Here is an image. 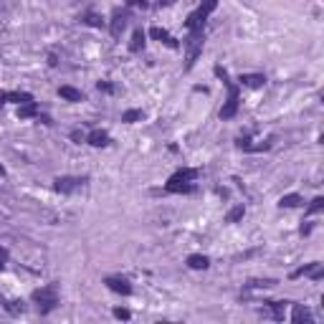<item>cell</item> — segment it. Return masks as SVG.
I'll return each instance as SVG.
<instances>
[{
	"label": "cell",
	"mask_w": 324,
	"mask_h": 324,
	"mask_svg": "<svg viewBox=\"0 0 324 324\" xmlns=\"http://www.w3.org/2000/svg\"><path fill=\"white\" fill-rule=\"evenodd\" d=\"M213 71H215L218 79H223V84H226V89H228V99H226V104L220 107V119H233V117L238 114V104H241V86L233 84V81L228 79V73H226L223 66H215Z\"/></svg>",
	"instance_id": "cell-1"
},
{
	"label": "cell",
	"mask_w": 324,
	"mask_h": 324,
	"mask_svg": "<svg viewBox=\"0 0 324 324\" xmlns=\"http://www.w3.org/2000/svg\"><path fill=\"white\" fill-rule=\"evenodd\" d=\"M31 299L38 304V312L41 314H48V312H54L59 307V286L56 284H46V286L36 289L31 294Z\"/></svg>",
	"instance_id": "cell-2"
},
{
	"label": "cell",
	"mask_w": 324,
	"mask_h": 324,
	"mask_svg": "<svg viewBox=\"0 0 324 324\" xmlns=\"http://www.w3.org/2000/svg\"><path fill=\"white\" fill-rule=\"evenodd\" d=\"M203 43H205V28L188 31V38H185V71H190L195 66L197 56L203 54Z\"/></svg>",
	"instance_id": "cell-3"
},
{
	"label": "cell",
	"mask_w": 324,
	"mask_h": 324,
	"mask_svg": "<svg viewBox=\"0 0 324 324\" xmlns=\"http://www.w3.org/2000/svg\"><path fill=\"white\" fill-rule=\"evenodd\" d=\"M215 8H218V0H203L193 13L188 15L185 28H188V31H200V28H205V23H208V18L213 15Z\"/></svg>",
	"instance_id": "cell-4"
},
{
	"label": "cell",
	"mask_w": 324,
	"mask_h": 324,
	"mask_svg": "<svg viewBox=\"0 0 324 324\" xmlns=\"http://www.w3.org/2000/svg\"><path fill=\"white\" fill-rule=\"evenodd\" d=\"M86 180H89V178H71V175H64V178H56V180H54V188H56V193L71 195V193H76L79 188H84Z\"/></svg>",
	"instance_id": "cell-5"
},
{
	"label": "cell",
	"mask_w": 324,
	"mask_h": 324,
	"mask_svg": "<svg viewBox=\"0 0 324 324\" xmlns=\"http://www.w3.org/2000/svg\"><path fill=\"white\" fill-rule=\"evenodd\" d=\"M127 20H130V10L117 8V10L112 13V20H109V33H112L114 38H119V36H122V31L127 28Z\"/></svg>",
	"instance_id": "cell-6"
},
{
	"label": "cell",
	"mask_w": 324,
	"mask_h": 324,
	"mask_svg": "<svg viewBox=\"0 0 324 324\" xmlns=\"http://www.w3.org/2000/svg\"><path fill=\"white\" fill-rule=\"evenodd\" d=\"M104 284H107V289H112L114 294H122V296H130L132 294V284L124 279V276H107Z\"/></svg>",
	"instance_id": "cell-7"
},
{
	"label": "cell",
	"mask_w": 324,
	"mask_h": 324,
	"mask_svg": "<svg viewBox=\"0 0 324 324\" xmlns=\"http://www.w3.org/2000/svg\"><path fill=\"white\" fill-rule=\"evenodd\" d=\"M149 36H152L155 41L165 43V46H167V48H172V51H178V48H180L178 38H172V36H170V33L165 31V28H157V26H155V28H149Z\"/></svg>",
	"instance_id": "cell-8"
},
{
	"label": "cell",
	"mask_w": 324,
	"mask_h": 324,
	"mask_svg": "<svg viewBox=\"0 0 324 324\" xmlns=\"http://www.w3.org/2000/svg\"><path fill=\"white\" fill-rule=\"evenodd\" d=\"M197 175H200V170H197V167H180L178 172H172V175H170V183H193Z\"/></svg>",
	"instance_id": "cell-9"
},
{
	"label": "cell",
	"mask_w": 324,
	"mask_h": 324,
	"mask_svg": "<svg viewBox=\"0 0 324 324\" xmlns=\"http://www.w3.org/2000/svg\"><path fill=\"white\" fill-rule=\"evenodd\" d=\"M266 84L263 73H241L238 76V86H248V89H261Z\"/></svg>",
	"instance_id": "cell-10"
},
{
	"label": "cell",
	"mask_w": 324,
	"mask_h": 324,
	"mask_svg": "<svg viewBox=\"0 0 324 324\" xmlns=\"http://www.w3.org/2000/svg\"><path fill=\"white\" fill-rule=\"evenodd\" d=\"M5 102L28 104V102H33V94H28V91H5V94H0V104H5Z\"/></svg>",
	"instance_id": "cell-11"
},
{
	"label": "cell",
	"mask_w": 324,
	"mask_h": 324,
	"mask_svg": "<svg viewBox=\"0 0 324 324\" xmlns=\"http://www.w3.org/2000/svg\"><path fill=\"white\" fill-rule=\"evenodd\" d=\"M286 304H289V302H266V312H263V314H268L271 319L281 322V319H284V312H286Z\"/></svg>",
	"instance_id": "cell-12"
},
{
	"label": "cell",
	"mask_w": 324,
	"mask_h": 324,
	"mask_svg": "<svg viewBox=\"0 0 324 324\" xmlns=\"http://www.w3.org/2000/svg\"><path fill=\"white\" fill-rule=\"evenodd\" d=\"M86 142L91 147H107L109 144V132L107 130H91L86 134Z\"/></svg>",
	"instance_id": "cell-13"
},
{
	"label": "cell",
	"mask_w": 324,
	"mask_h": 324,
	"mask_svg": "<svg viewBox=\"0 0 324 324\" xmlns=\"http://www.w3.org/2000/svg\"><path fill=\"white\" fill-rule=\"evenodd\" d=\"M59 96L61 99H66V102H86V94L81 91V89H73V86H61L59 89Z\"/></svg>",
	"instance_id": "cell-14"
},
{
	"label": "cell",
	"mask_w": 324,
	"mask_h": 324,
	"mask_svg": "<svg viewBox=\"0 0 324 324\" xmlns=\"http://www.w3.org/2000/svg\"><path fill=\"white\" fill-rule=\"evenodd\" d=\"M291 322L294 324H302V322H314V317H312V312L307 309V307H302V304H294V312H291Z\"/></svg>",
	"instance_id": "cell-15"
},
{
	"label": "cell",
	"mask_w": 324,
	"mask_h": 324,
	"mask_svg": "<svg viewBox=\"0 0 324 324\" xmlns=\"http://www.w3.org/2000/svg\"><path fill=\"white\" fill-rule=\"evenodd\" d=\"M38 114H41V107L36 102H28V104L18 107V119H31V117H38Z\"/></svg>",
	"instance_id": "cell-16"
},
{
	"label": "cell",
	"mask_w": 324,
	"mask_h": 324,
	"mask_svg": "<svg viewBox=\"0 0 324 324\" xmlns=\"http://www.w3.org/2000/svg\"><path fill=\"white\" fill-rule=\"evenodd\" d=\"M144 41H147V33H144L142 28H137V31L132 33V41H130V54H139V51L144 48Z\"/></svg>",
	"instance_id": "cell-17"
},
{
	"label": "cell",
	"mask_w": 324,
	"mask_h": 324,
	"mask_svg": "<svg viewBox=\"0 0 324 324\" xmlns=\"http://www.w3.org/2000/svg\"><path fill=\"white\" fill-rule=\"evenodd\" d=\"M188 266L195 268V271H205V268L210 266V259L203 256V254H190V256H188Z\"/></svg>",
	"instance_id": "cell-18"
},
{
	"label": "cell",
	"mask_w": 324,
	"mask_h": 324,
	"mask_svg": "<svg viewBox=\"0 0 324 324\" xmlns=\"http://www.w3.org/2000/svg\"><path fill=\"white\" fill-rule=\"evenodd\" d=\"M279 205H281V208H299V205H304V197H302V195H296V193L284 195V197L279 200Z\"/></svg>",
	"instance_id": "cell-19"
},
{
	"label": "cell",
	"mask_w": 324,
	"mask_h": 324,
	"mask_svg": "<svg viewBox=\"0 0 324 324\" xmlns=\"http://www.w3.org/2000/svg\"><path fill=\"white\" fill-rule=\"evenodd\" d=\"M86 26H91V28H102L104 26V18L99 15V13H94V10H89V13H84V18H81Z\"/></svg>",
	"instance_id": "cell-20"
},
{
	"label": "cell",
	"mask_w": 324,
	"mask_h": 324,
	"mask_svg": "<svg viewBox=\"0 0 324 324\" xmlns=\"http://www.w3.org/2000/svg\"><path fill=\"white\" fill-rule=\"evenodd\" d=\"M139 119H144V112H142V109H127V112L122 114V122H127V124H134V122H139Z\"/></svg>",
	"instance_id": "cell-21"
},
{
	"label": "cell",
	"mask_w": 324,
	"mask_h": 324,
	"mask_svg": "<svg viewBox=\"0 0 324 324\" xmlns=\"http://www.w3.org/2000/svg\"><path fill=\"white\" fill-rule=\"evenodd\" d=\"M324 210V197L322 195H317L312 203H309V208H307V215H317V213H322Z\"/></svg>",
	"instance_id": "cell-22"
},
{
	"label": "cell",
	"mask_w": 324,
	"mask_h": 324,
	"mask_svg": "<svg viewBox=\"0 0 324 324\" xmlns=\"http://www.w3.org/2000/svg\"><path fill=\"white\" fill-rule=\"evenodd\" d=\"M243 215H246V208H243V205H236V208L226 215V220H228V223H238Z\"/></svg>",
	"instance_id": "cell-23"
},
{
	"label": "cell",
	"mask_w": 324,
	"mask_h": 324,
	"mask_svg": "<svg viewBox=\"0 0 324 324\" xmlns=\"http://www.w3.org/2000/svg\"><path fill=\"white\" fill-rule=\"evenodd\" d=\"M0 302H3L5 312H10V314H23V302H5V299H0Z\"/></svg>",
	"instance_id": "cell-24"
},
{
	"label": "cell",
	"mask_w": 324,
	"mask_h": 324,
	"mask_svg": "<svg viewBox=\"0 0 324 324\" xmlns=\"http://www.w3.org/2000/svg\"><path fill=\"white\" fill-rule=\"evenodd\" d=\"M319 261H312V263H307V266H299L296 271H291V279H299V276H309V271L317 266Z\"/></svg>",
	"instance_id": "cell-25"
},
{
	"label": "cell",
	"mask_w": 324,
	"mask_h": 324,
	"mask_svg": "<svg viewBox=\"0 0 324 324\" xmlns=\"http://www.w3.org/2000/svg\"><path fill=\"white\" fill-rule=\"evenodd\" d=\"M96 89L104 94H114V84L112 81H96Z\"/></svg>",
	"instance_id": "cell-26"
},
{
	"label": "cell",
	"mask_w": 324,
	"mask_h": 324,
	"mask_svg": "<svg viewBox=\"0 0 324 324\" xmlns=\"http://www.w3.org/2000/svg\"><path fill=\"white\" fill-rule=\"evenodd\" d=\"M114 317H117V319H130L132 312H130V309H122V307H117V309H114Z\"/></svg>",
	"instance_id": "cell-27"
},
{
	"label": "cell",
	"mask_w": 324,
	"mask_h": 324,
	"mask_svg": "<svg viewBox=\"0 0 324 324\" xmlns=\"http://www.w3.org/2000/svg\"><path fill=\"white\" fill-rule=\"evenodd\" d=\"M127 5H130V8H142V10H144V8H149V3H147V0H127Z\"/></svg>",
	"instance_id": "cell-28"
},
{
	"label": "cell",
	"mask_w": 324,
	"mask_h": 324,
	"mask_svg": "<svg viewBox=\"0 0 324 324\" xmlns=\"http://www.w3.org/2000/svg\"><path fill=\"white\" fill-rule=\"evenodd\" d=\"M8 259H10V254H8V248H3V246H0V271L5 268V263H8Z\"/></svg>",
	"instance_id": "cell-29"
},
{
	"label": "cell",
	"mask_w": 324,
	"mask_h": 324,
	"mask_svg": "<svg viewBox=\"0 0 324 324\" xmlns=\"http://www.w3.org/2000/svg\"><path fill=\"white\" fill-rule=\"evenodd\" d=\"M71 139H73V142H84V139H86V134H84L81 130H73V132H71Z\"/></svg>",
	"instance_id": "cell-30"
},
{
	"label": "cell",
	"mask_w": 324,
	"mask_h": 324,
	"mask_svg": "<svg viewBox=\"0 0 324 324\" xmlns=\"http://www.w3.org/2000/svg\"><path fill=\"white\" fill-rule=\"evenodd\" d=\"M48 66H59V56L56 54H48Z\"/></svg>",
	"instance_id": "cell-31"
},
{
	"label": "cell",
	"mask_w": 324,
	"mask_h": 324,
	"mask_svg": "<svg viewBox=\"0 0 324 324\" xmlns=\"http://www.w3.org/2000/svg\"><path fill=\"white\" fill-rule=\"evenodd\" d=\"M175 0H160V5H172Z\"/></svg>",
	"instance_id": "cell-32"
},
{
	"label": "cell",
	"mask_w": 324,
	"mask_h": 324,
	"mask_svg": "<svg viewBox=\"0 0 324 324\" xmlns=\"http://www.w3.org/2000/svg\"><path fill=\"white\" fill-rule=\"evenodd\" d=\"M0 178H5V167L3 165H0Z\"/></svg>",
	"instance_id": "cell-33"
}]
</instances>
